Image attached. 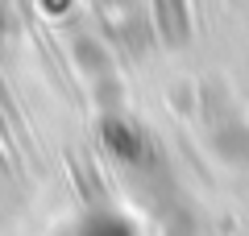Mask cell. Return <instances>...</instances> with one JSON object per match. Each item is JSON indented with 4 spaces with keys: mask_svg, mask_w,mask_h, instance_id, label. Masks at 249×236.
<instances>
[{
    "mask_svg": "<svg viewBox=\"0 0 249 236\" xmlns=\"http://www.w3.org/2000/svg\"><path fill=\"white\" fill-rule=\"evenodd\" d=\"M158 17H162L166 37L187 42V0H158Z\"/></svg>",
    "mask_w": 249,
    "mask_h": 236,
    "instance_id": "1",
    "label": "cell"
}]
</instances>
